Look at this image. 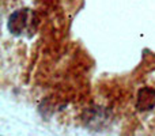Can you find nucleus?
<instances>
[{
  "label": "nucleus",
  "instance_id": "nucleus-2",
  "mask_svg": "<svg viewBox=\"0 0 155 136\" xmlns=\"http://www.w3.org/2000/svg\"><path fill=\"white\" fill-rule=\"evenodd\" d=\"M136 108L140 112H147L155 108V90L150 87H143L137 93Z\"/></svg>",
  "mask_w": 155,
  "mask_h": 136
},
{
  "label": "nucleus",
  "instance_id": "nucleus-1",
  "mask_svg": "<svg viewBox=\"0 0 155 136\" xmlns=\"http://www.w3.org/2000/svg\"><path fill=\"white\" fill-rule=\"evenodd\" d=\"M35 15L29 8L18 10L8 19V29L14 35H22L25 33L33 32V25H35Z\"/></svg>",
  "mask_w": 155,
  "mask_h": 136
}]
</instances>
